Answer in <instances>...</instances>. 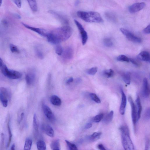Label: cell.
Returning <instances> with one entry per match:
<instances>
[{
    "instance_id": "ab89813d",
    "label": "cell",
    "mask_w": 150,
    "mask_h": 150,
    "mask_svg": "<svg viewBox=\"0 0 150 150\" xmlns=\"http://www.w3.org/2000/svg\"><path fill=\"white\" fill-rule=\"evenodd\" d=\"M104 42L105 45L107 47H110L113 45L112 40L110 38H105Z\"/></svg>"
},
{
    "instance_id": "f5cc1de1",
    "label": "cell",
    "mask_w": 150,
    "mask_h": 150,
    "mask_svg": "<svg viewBox=\"0 0 150 150\" xmlns=\"http://www.w3.org/2000/svg\"><path fill=\"white\" fill-rule=\"evenodd\" d=\"M14 16L15 18L18 19H21V16H20L19 14H14Z\"/></svg>"
},
{
    "instance_id": "4316f807",
    "label": "cell",
    "mask_w": 150,
    "mask_h": 150,
    "mask_svg": "<svg viewBox=\"0 0 150 150\" xmlns=\"http://www.w3.org/2000/svg\"><path fill=\"white\" fill-rule=\"evenodd\" d=\"M103 75L107 78H111L114 76V72L112 69L106 70L104 71Z\"/></svg>"
},
{
    "instance_id": "30bf717a",
    "label": "cell",
    "mask_w": 150,
    "mask_h": 150,
    "mask_svg": "<svg viewBox=\"0 0 150 150\" xmlns=\"http://www.w3.org/2000/svg\"><path fill=\"white\" fill-rule=\"evenodd\" d=\"M121 92L122 95V100L120 108V112L121 115H123L125 113L127 104V98L122 89L121 90Z\"/></svg>"
},
{
    "instance_id": "52a82bcc",
    "label": "cell",
    "mask_w": 150,
    "mask_h": 150,
    "mask_svg": "<svg viewBox=\"0 0 150 150\" xmlns=\"http://www.w3.org/2000/svg\"><path fill=\"white\" fill-rule=\"evenodd\" d=\"M144 2L138 3L133 4L129 8V11L131 13H134L141 10L146 6Z\"/></svg>"
},
{
    "instance_id": "2e32d148",
    "label": "cell",
    "mask_w": 150,
    "mask_h": 150,
    "mask_svg": "<svg viewBox=\"0 0 150 150\" xmlns=\"http://www.w3.org/2000/svg\"><path fill=\"white\" fill-rule=\"evenodd\" d=\"M136 103L137 108V120L138 121L140 118L141 112L142 110V106L140 99L139 96L136 99Z\"/></svg>"
},
{
    "instance_id": "c3c4849f",
    "label": "cell",
    "mask_w": 150,
    "mask_h": 150,
    "mask_svg": "<svg viewBox=\"0 0 150 150\" xmlns=\"http://www.w3.org/2000/svg\"><path fill=\"white\" fill-rule=\"evenodd\" d=\"M92 126V124L91 123H88L85 126V129H88L91 128Z\"/></svg>"
},
{
    "instance_id": "3957f363",
    "label": "cell",
    "mask_w": 150,
    "mask_h": 150,
    "mask_svg": "<svg viewBox=\"0 0 150 150\" xmlns=\"http://www.w3.org/2000/svg\"><path fill=\"white\" fill-rule=\"evenodd\" d=\"M122 142L124 149L126 150H134V144L131 139L128 128L126 126L120 127Z\"/></svg>"
},
{
    "instance_id": "db71d44e",
    "label": "cell",
    "mask_w": 150,
    "mask_h": 150,
    "mask_svg": "<svg viewBox=\"0 0 150 150\" xmlns=\"http://www.w3.org/2000/svg\"><path fill=\"white\" fill-rule=\"evenodd\" d=\"M3 65V61L2 59L0 58V67H2Z\"/></svg>"
},
{
    "instance_id": "5b68a950",
    "label": "cell",
    "mask_w": 150,
    "mask_h": 150,
    "mask_svg": "<svg viewBox=\"0 0 150 150\" xmlns=\"http://www.w3.org/2000/svg\"><path fill=\"white\" fill-rule=\"evenodd\" d=\"M120 30L128 40L130 41L135 43H140L141 42V40L140 38L136 36L128 30L124 28H121Z\"/></svg>"
},
{
    "instance_id": "9a60e30c",
    "label": "cell",
    "mask_w": 150,
    "mask_h": 150,
    "mask_svg": "<svg viewBox=\"0 0 150 150\" xmlns=\"http://www.w3.org/2000/svg\"><path fill=\"white\" fill-rule=\"evenodd\" d=\"M49 12L51 14L54 15L57 18H58V19L64 24L67 25L68 24L69 22L67 19L65 17H64V16H63L62 15H61L54 11L51 10L49 11Z\"/></svg>"
},
{
    "instance_id": "8fae6325",
    "label": "cell",
    "mask_w": 150,
    "mask_h": 150,
    "mask_svg": "<svg viewBox=\"0 0 150 150\" xmlns=\"http://www.w3.org/2000/svg\"><path fill=\"white\" fill-rule=\"evenodd\" d=\"M73 54L74 52L72 49L70 47H68L64 50L62 54L64 59L70 60L72 58Z\"/></svg>"
},
{
    "instance_id": "f6af8a7d",
    "label": "cell",
    "mask_w": 150,
    "mask_h": 150,
    "mask_svg": "<svg viewBox=\"0 0 150 150\" xmlns=\"http://www.w3.org/2000/svg\"><path fill=\"white\" fill-rule=\"evenodd\" d=\"M1 143L0 144V148H2L3 147V145H4V134L3 133H2L1 134Z\"/></svg>"
},
{
    "instance_id": "74e56055",
    "label": "cell",
    "mask_w": 150,
    "mask_h": 150,
    "mask_svg": "<svg viewBox=\"0 0 150 150\" xmlns=\"http://www.w3.org/2000/svg\"><path fill=\"white\" fill-rule=\"evenodd\" d=\"M74 22L76 26H77L78 30H79L80 33L84 31L85 30L84 28H83L82 26V25L79 22H78L77 20H74Z\"/></svg>"
},
{
    "instance_id": "bcb514c9",
    "label": "cell",
    "mask_w": 150,
    "mask_h": 150,
    "mask_svg": "<svg viewBox=\"0 0 150 150\" xmlns=\"http://www.w3.org/2000/svg\"><path fill=\"white\" fill-rule=\"evenodd\" d=\"M98 149L100 150H106V149L104 146L102 144H100L98 146Z\"/></svg>"
},
{
    "instance_id": "ee69618b",
    "label": "cell",
    "mask_w": 150,
    "mask_h": 150,
    "mask_svg": "<svg viewBox=\"0 0 150 150\" xmlns=\"http://www.w3.org/2000/svg\"><path fill=\"white\" fill-rule=\"evenodd\" d=\"M150 25H148L147 27L144 29L143 31L145 34H149L150 33Z\"/></svg>"
},
{
    "instance_id": "7402d4cb",
    "label": "cell",
    "mask_w": 150,
    "mask_h": 150,
    "mask_svg": "<svg viewBox=\"0 0 150 150\" xmlns=\"http://www.w3.org/2000/svg\"><path fill=\"white\" fill-rule=\"evenodd\" d=\"M50 148L52 150H60V145L58 140H56L52 141L50 144Z\"/></svg>"
},
{
    "instance_id": "4dcf8cb0",
    "label": "cell",
    "mask_w": 150,
    "mask_h": 150,
    "mask_svg": "<svg viewBox=\"0 0 150 150\" xmlns=\"http://www.w3.org/2000/svg\"><path fill=\"white\" fill-rule=\"evenodd\" d=\"M33 127L34 129L36 132L38 131V120L36 114L34 115L33 122Z\"/></svg>"
},
{
    "instance_id": "5bb4252c",
    "label": "cell",
    "mask_w": 150,
    "mask_h": 150,
    "mask_svg": "<svg viewBox=\"0 0 150 150\" xmlns=\"http://www.w3.org/2000/svg\"><path fill=\"white\" fill-rule=\"evenodd\" d=\"M138 58L140 60L146 62H150V55L149 53L146 51H143L138 55Z\"/></svg>"
},
{
    "instance_id": "6f0895ef",
    "label": "cell",
    "mask_w": 150,
    "mask_h": 150,
    "mask_svg": "<svg viewBox=\"0 0 150 150\" xmlns=\"http://www.w3.org/2000/svg\"><path fill=\"white\" fill-rule=\"evenodd\" d=\"M2 0H0V6H1L2 4Z\"/></svg>"
},
{
    "instance_id": "d6986e66",
    "label": "cell",
    "mask_w": 150,
    "mask_h": 150,
    "mask_svg": "<svg viewBox=\"0 0 150 150\" xmlns=\"http://www.w3.org/2000/svg\"><path fill=\"white\" fill-rule=\"evenodd\" d=\"M32 10L34 12L37 11L38 6L36 0H26Z\"/></svg>"
},
{
    "instance_id": "44dd1931",
    "label": "cell",
    "mask_w": 150,
    "mask_h": 150,
    "mask_svg": "<svg viewBox=\"0 0 150 150\" xmlns=\"http://www.w3.org/2000/svg\"><path fill=\"white\" fill-rule=\"evenodd\" d=\"M114 114L113 111L112 110L104 118L103 120L104 123L106 124L110 123L112 120Z\"/></svg>"
},
{
    "instance_id": "e575fe53",
    "label": "cell",
    "mask_w": 150,
    "mask_h": 150,
    "mask_svg": "<svg viewBox=\"0 0 150 150\" xmlns=\"http://www.w3.org/2000/svg\"><path fill=\"white\" fill-rule=\"evenodd\" d=\"M98 71V68L96 67L91 68L87 71L88 74L90 75L93 76L96 74Z\"/></svg>"
},
{
    "instance_id": "6da1fadb",
    "label": "cell",
    "mask_w": 150,
    "mask_h": 150,
    "mask_svg": "<svg viewBox=\"0 0 150 150\" xmlns=\"http://www.w3.org/2000/svg\"><path fill=\"white\" fill-rule=\"evenodd\" d=\"M72 28L66 26L52 30L49 33L46 37L50 43L57 44L68 40L72 35Z\"/></svg>"
},
{
    "instance_id": "277c9868",
    "label": "cell",
    "mask_w": 150,
    "mask_h": 150,
    "mask_svg": "<svg viewBox=\"0 0 150 150\" xmlns=\"http://www.w3.org/2000/svg\"><path fill=\"white\" fill-rule=\"evenodd\" d=\"M2 72L6 77L10 79L16 80L20 79L22 76V73L18 71L8 69L6 65L2 66Z\"/></svg>"
},
{
    "instance_id": "cb8c5ba5",
    "label": "cell",
    "mask_w": 150,
    "mask_h": 150,
    "mask_svg": "<svg viewBox=\"0 0 150 150\" xmlns=\"http://www.w3.org/2000/svg\"><path fill=\"white\" fill-rule=\"evenodd\" d=\"M38 149L39 150H46V145L45 142L43 140H40L37 142Z\"/></svg>"
},
{
    "instance_id": "8d00e7d4",
    "label": "cell",
    "mask_w": 150,
    "mask_h": 150,
    "mask_svg": "<svg viewBox=\"0 0 150 150\" xmlns=\"http://www.w3.org/2000/svg\"><path fill=\"white\" fill-rule=\"evenodd\" d=\"M66 144L68 147L69 149L70 150H78L77 146L74 144H72L71 143L67 140H66Z\"/></svg>"
},
{
    "instance_id": "11a10c76",
    "label": "cell",
    "mask_w": 150,
    "mask_h": 150,
    "mask_svg": "<svg viewBox=\"0 0 150 150\" xmlns=\"http://www.w3.org/2000/svg\"><path fill=\"white\" fill-rule=\"evenodd\" d=\"M15 145L14 144H13L11 148V150H15Z\"/></svg>"
},
{
    "instance_id": "836d02e7",
    "label": "cell",
    "mask_w": 150,
    "mask_h": 150,
    "mask_svg": "<svg viewBox=\"0 0 150 150\" xmlns=\"http://www.w3.org/2000/svg\"><path fill=\"white\" fill-rule=\"evenodd\" d=\"M90 96L92 99L96 103L99 104L101 102V101H100L99 98H98V97L94 93L90 94Z\"/></svg>"
},
{
    "instance_id": "f907efd6",
    "label": "cell",
    "mask_w": 150,
    "mask_h": 150,
    "mask_svg": "<svg viewBox=\"0 0 150 150\" xmlns=\"http://www.w3.org/2000/svg\"><path fill=\"white\" fill-rule=\"evenodd\" d=\"M24 115V114L23 112H22L21 114V116H20V118L18 120V122L19 123H20L22 122V121L23 120Z\"/></svg>"
},
{
    "instance_id": "7c38bea8",
    "label": "cell",
    "mask_w": 150,
    "mask_h": 150,
    "mask_svg": "<svg viewBox=\"0 0 150 150\" xmlns=\"http://www.w3.org/2000/svg\"><path fill=\"white\" fill-rule=\"evenodd\" d=\"M142 93L143 96L144 98H147L149 96V86L148 80L146 78H144L143 81Z\"/></svg>"
},
{
    "instance_id": "9f6ffc18",
    "label": "cell",
    "mask_w": 150,
    "mask_h": 150,
    "mask_svg": "<svg viewBox=\"0 0 150 150\" xmlns=\"http://www.w3.org/2000/svg\"><path fill=\"white\" fill-rule=\"evenodd\" d=\"M80 3V1L78 0H77L76 1V2H75V4L76 6H77Z\"/></svg>"
},
{
    "instance_id": "e0dca14e",
    "label": "cell",
    "mask_w": 150,
    "mask_h": 150,
    "mask_svg": "<svg viewBox=\"0 0 150 150\" xmlns=\"http://www.w3.org/2000/svg\"><path fill=\"white\" fill-rule=\"evenodd\" d=\"M50 100L52 104L56 106H60L62 103L60 99L55 95H52L51 96Z\"/></svg>"
},
{
    "instance_id": "f35d334b",
    "label": "cell",
    "mask_w": 150,
    "mask_h": 150,
    "mask_svg": "<svg viewBox=\"0 0 150 150\" xmlns=\"http://www.w3.org/2000/svg\"><path fill=\"white\" fill-rule=\"evenodd\" d=\"M35 51L38 57L40 59H43L44 57V55L42 51L37 48H36Z\"/></svg>"
},
{
    "instance_id": "d590c367",
    "label": "cell",
    "mask_w": 150,
    "mask_h": 150,
    "mask_svg": "<svg viewBox=\"0 0 150 150\" xmlns=\"http://www.w3.org/2000/svg\"><path fill=\"white\" fill-rule=\"evenodd\" d=\"M10 50L12 52L16 53H19L20 52V50L16 46L12 44H10Z\"/></svg>"
},
{
    "instance_id": "d6a6232c",
    "label": "cell",
    "mask_w": 150,
    "mask_h": 150,
    "mask_svg": "<svg viewBox=\"0 0 150 150\" xmlns=\"http://www.w3.org/2000/svg\"><path fill=\"white\" fill-rule=\"evenodd\" d=\"M104 114H100L97 115L94 118L93 120V122L96 123L100 122L103 119Z\"/></svg>"
},
{
    "instance_id": "f1b7e54d",
    "label": "cell",
    "mask_w": 150,
    "mask_h": 150,
    "mask_svg": "<svg viewBox=\"0 0 150 150\" xmlns=\"http://www.w3.org/2000/svg\"><path fill=\"white\" fill-rule=\"evenodd\" d=\"M81 36L82 42L83 45H84L86 44L88 39V34L86 31L84 30L82 33H80Z\"/></svg>"
},
{
    "instance_id": "7bdbcfd3",
    "label": "cell",
    "mask_w": 150,
    "mask_h": 150,
    "mask_svg": "<svg viewBox=\"0 0 150 150\" xmlns=\"http://www.w3.org/2000/svg\"><path fill=\"white\" fill-rule=\"evenodd\" d=\"M15 4L18 8H20L22 7L21 0H14Z\"/></svg>"
},
{
    "instance_id": "603a6c76",
    "label": "cell",
    "mask_w": 150,
    "mask_h": 150,
    "mask_svg": "<svg viewBox=\"0 0 150 150\" xmlns=\"http://www.w3.org/2000/svg\"><path fill=\"white\" fill-rule=\"evenodd\" d=\"M0 93L2 94L4 96L7 98L8 100L10 98V94L9 91H8L6 88L2 87L0 88Z\"/></svg>"
},
{
    "instance_id": "7a4b0ae2",
    "label": "cell",
    "mask_w": 150,
    "mask_h": 150,
    "mask_svg": "<svg viewBox=\"0 0 150 150\" xmlns=\"http://www.w3.org/2000/svg\"><path fill=\"white\" fill-rule=\"evenodd\" d=\"M78 16L84 21L88 23H102L103 19L100 14L96 12L78 11Z\"/></svg>"
},
{
    "instance_id": "83f0119b",
    "label": "cell",
    "mask_w": 150,
    "mask_h": 150,
    "mask_svg": "<svg viewBox=\"0 0 150 150\" xmlns=\"http://www.w3.org/2000/svg\"><path fill=\"white\" fill-rule=\"evenodd\" d=\"M8 143L7 144L6 146L8 148V146H9L10 144H11L12 138V134L10 127L9 119V120H8Z\"/></svg>"
},
{
    "instance_id": "f546056e",
    "label": "cell",
    "mask_w": 150,
    "mask_h": 150,
    "mask_svg": "<svg viewBox=\"0 0 150 150\" xmlns=\"http://www.w3.org/2000/svg\"><path fill=\"white\" fill-rule=\"evenodd\" d=\"M0 100H1L3 107H6L7 106L8 99L0 93Z\"/></svg>"
},
{
    "instance_id": "ac0fdd59",
    "label": "cell",
    "mask_w": 150,
    "mask_h": 150,
    "mask_svg": "<svg viewBox=\"0 0 150 150\" xmlns=\"http://www.w3.org/2000/svg\"><path fill=\"white\" fill-rule=\"evenodd\" d=\"M44 130L46 134L49 137L52 138L54 136V131L50 125H47L45 126Z\"/></svg>"
},
{
    "instance_id": "484cf974",
    "label": "cell",
    "mask_w": 150,
    "mask_h": 150,
    "mask_svg": "<svg viewBox=\"0 0 150 150\" xmlns=\"http://www.w3.org/2000/svg\"><path fill=\"white\" fill-rule=\"evenodd\" d=\"M122 78L124 82L126 84L129 85L131 82L130 74L129 73H126L124 74L122 76Z\"/></svg>"
},
{
    "instance_id": "9c48e42d",
    "label": "cell",
    "mask_w": 150,
    "mask_h": 150,
    "mask_svg": "<svg viewBox=\"0 0 150 150\" xmlns=\"http://www.w3.org/2000/svg\"><path fill=\"white\" fill-rule=\"evenodd\" d=\"M42 108L44 114L47 118L51 122H54L55 120V117L50 108L45 104L42 105Z\"/></svg>"
},
{
    "instance_id": "ffe728a7",
    "label": "cell",
    "mask_w": 150,
    "mask_h": 150,
    "mask_svg": "<svg viewBox=\"0 0 150 150\" xmlns=\"http://www.w3.org/2000/svg\"><path fill=\"white\" fill-rule=\"evenodd\" d=\"M102 133L94 132L92 135L88 136V139L91 141H96L100 138Z\"/></svg>"
},
{
    "instance_id": "681fc988",
    "label": "cell",
    "mask_w": 150,
    "mask_h": 150,
    "mask_svg": "<svg viewBox=\"0 0 150 150\" xmlns=\"http://www.w3.org/2000/svg\"><path fill=\"white\" fill-rule=\"evenodd\" d=\"M130 59V62H131L132 63V64L136 66H138V64L137 62H136V61L132 59V58H129Z\"/></svg>"
},
{
    "instance_id": "ba28073f",
    "label": "cell",
    "mask_w": 150,
    "mask_h": 150,
    "mask_svg": "<svg viewBox=\"0 0 150 150\" xmlns=\"http://www.w3.org/2000/svg\"><path fill=\"white\" fill-rule=\"evenodd\" d=\"M128 99L132 109V117L133 124L134 126H135L136 122L137 121V113H136L135 105L134 104L132 97L129 96Z\"/></svg>"
},
{
    "instance_id": "816d5d0a",
    "label": "cell",
    "mask_w": 150,
    "mask_h": 150,
    "mask_svg": "<svg viewBox=\"0 0 150 150\" xmlns=\"http://www.w3.org/2000/svg\"><path fill=\"white\" fill-rule=\"evenodd\" d=\"M2 23L3 25L6 26H7L8 25V22L6 20H3L2 21Z\"/></svg>"
},
{
    "instance_id": "1f68e13d",
    "label": "cell",
    "mask_w": 150,
    "mask_h": 150,
    "mask_svg": "<svg viewBox=\"0 0 150 150\" xmlns=\"http://www.w3.org/2000/svg\"><path fill=\"white\" fill-rule=\"evenodd\" d=\"M118 61L122 62H130L129 58L127 56L124 55L119 56L117 58Z\"/></svg>"
},
{
    "instance_id": "d4e9b609",
    "label": "cell",
    "mask_w": 150,
    "mask_h": 150,
    "mask_svg": "<svg viewBox=\"0 0 150 150\" xmlns=\"http://www.w3.org/2000/svg\"><path fill=\"white\" fill-rule=\"evenodd\" d=\"M32 141L30 138H27L26 140L24 146V150H30L31 149L32 145Z\"/></svg>"
},
{
    "instance_id": "60d3db41",
    "label": "cell",
    "mask_w": 150,
    "mask_h": 150,
    "mask_svg": "<svg viewBox=\"0 0 150 150\" xmlns=\"http://www.w3.org/2000/svg\"><path fill=\"white\" fill-rule=\"evenodd\" d=\"M64 50L62 46L60 45H58L56 46V54L59 56L62 55Z\"/></svg>"
},
{
    "instance_id": "8992f818",
    "label": "cell",
    "mask_w": 150,
    "mask_h": 150,
    "mask_svg": "<svg viewBox=\"0 0 150 150\" xmlns=\"http://www.w3.org/2000/svg\"><path fill=\"white\" fill-rule=\"evenodd\" d=\"M22 24L25 28L36 32V33L38 34H39L42 36L46 37L47 35L49 33L46 30L44 29L32 27L23 23H22Z\"/></svg>"
},
{
    "instance_id": "4fadbf2b",
    "label": "cell",
    "mask_w": 150,
    "mask_h": 150,
    "mask_svg": "<svg viewBox=\"0 0 150 150\" xmlns=\"http://www.w3.org/2000/svg\"><path fill=\"white\" fill-rule=\"evenodd\" d=\"M36 74L34 71L32 70L27 74L25 76V80L27 84L31 85L35 80Z\"/></svg>"
},
{
    "instance_id": "7dc6e473",
    "label": "cell",
    "mask_w": 150,
    "mask_h": 150,
    "mask_svg": "<svg viewBox=\"0 0 150 150\" xmlns=\"http://www.w3.org/2000/svg\"><path fill=\"white\" fill-rule=\"evenodd\" d=\"M74 81V79L72 77H71L69 78L66 82V84H70L73 82Z\"/></svg>"
},
{
    "instance_id": "b9f144b4",
    "label": "cell",
    "mask_w": 150,
    "mask_h": 150,
    "mask_svg": "<svg viewBox=\"0 0 150 150\" xmlns=\"http://www.w3.org/2000/svg\"><path fill=\"white\" fill-rule=\"evenodd\" d=\"M150 108L147 109L145 112L144 114V118L145 120H148L150 119Z\"/></svg>"
}]
</instances>
